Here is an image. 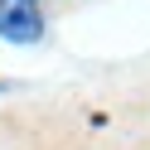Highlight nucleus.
Returning <instances> with one entry per match:
<instances>
[{
  "label": "nucleus",
  "mask_w": 150,
  "mask_h": 150,
  "mask_svg": "<svg viewBox=\"0 0 150 150\" xmlns=\"http://www.w3.org/2000/svg\"><path fill=\"white\" fill-rule=\"evenodd\" d=\"M0 39H10V44H39L44 39V10H39V0H0Z\"/></svg>",
  "instance_id": "obj_1"
}]
</instances>
